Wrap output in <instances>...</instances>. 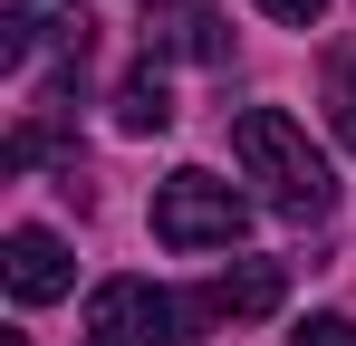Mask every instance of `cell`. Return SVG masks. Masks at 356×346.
I'll return each mask as SVG.
<instances>
[{"label":"cell","instance_id":"cell-8","mask_svg":"<svg viewBox=\"0 0 356 346\" xmlns=\"http://www.w3.org/2000/svg\"><path fill=\"white\" fill-rule=\"evenodd\" d=\"M289 346H356V318H298Z\"/></svg>","mask_w":356,"mask_h":346},{"label":"cell","instance_id":"cell-1","mask_svg":"<svg viewBox=\"0 0 356 346\" xmlns=\"http://www.w3.org/2000/svg\"><path fill=\"white\" fill-rule=\"evenodd\" d=\"M232 154H241V173L250 183H270V202L289 212V222H318L327 202H337V173H327V154L298 135L280 106H250L232 125Z\"/></svg>","mask_w":356,"mask_h":346},{"label":"cell","instance_id":"cell-9","mask_svg":"<svg viewBox=\"0 0 356 346\" xmlns=\"http://www.w3.org/2000/svg\"><path fill=\"white\" fill-rule=\"evenodd\" d=\"M260 10H270V19H289V29H318V10H327V0H260Z\"/></svg>","mask_w":356,"mask_h":346},{"label":"cell","instance_id":"cell-6","mask_svg":"<svg viewBox=\"0 0 356 346\" xmlns=\"http://www.w3.org/2000/svg\"><path fill=\"white\" fill-rule=\"evenodd\" d=\"M116 125L125 135H164V125H174V87H164L154 67H135V77L116 87Z\"/></svg>","mask_w":356,"mask_h":346},{"label":"cell","instance_id":"cell-10","mask_svg":"<svg viewBox=\"0 0 356 346\" xmlns=\"http://www.w3.org/2000/svg\"><path fill=\"white\" fill-rule=\"evenodd\" d=\"M10 346H29V337H10Z\"/></svg>","mask_w":356,"mask_h":346},{"label":"cell","instance_id":"cell-2","mask_svg":"<svg viewBox=\"0 0 356 346\" xmlns=\"http://www.w3.org/2000/svg\"><path fill=\"white\" fill-rule=\"evenodd\" d=\"M241 231H250V202L222 173H164L154 183V240L164 250H232Z\"/></svg>","mask_w":356,"mask_h":346},{"label":"cell","instance_id":"cell-3","mask_svg":"<svg viewBox=\"0 0 356 346\" xmlns=\"http://www.w3.org/2000/svg\"><path fill=\"white\" fill-rule=\"evenodd\" d=\"M183 298H164L154 279H106L87 298V337L97 346H183Z\"/></svg>","mask_w":356,"mask_h":346},{"label":"cell","instance_id":"cell-4","mask_svg":"<svg viewBox=\"0 0 356 346\" xmlns=\"http://www.w3.org/2000/svg\"><path fill=\"white\" fill-rule=\"evenodd\" d=\"M0 270H10V298H67V279H77V260H67V240L58 231H39V222H19L10 231V250H0Z\"/></svg>","mask_w":356,"mask_h":346},{"label":"cell","instance_id":"cell-7","mask_svg":"<svg viewBox=\"0 0 356 346\" xmlns=\"http://www.w3.org/2000/svg\"><path fill=\"white\" fill-rule=\"evenodd\" d=\"M327 125H337V145L356 154V58H337V67H327Z\"/></svg>","mask_w":356,"mask_h":346},{"label":"cell","instance_id":"cell-5","mask_svg":"<svg viewBox=\"0 0 356 346\" xmlns=\"http://www.w3.org/2000/svg\"><path fill=\"white\" fill-rule=\"evenodd\" d=\"M280 288H289V279H280V260H241V270H222L202 298H183V318H193V327H202V318H270Z\"/></svg>","mask_w":356,"mask_h":346}]
</instances>
